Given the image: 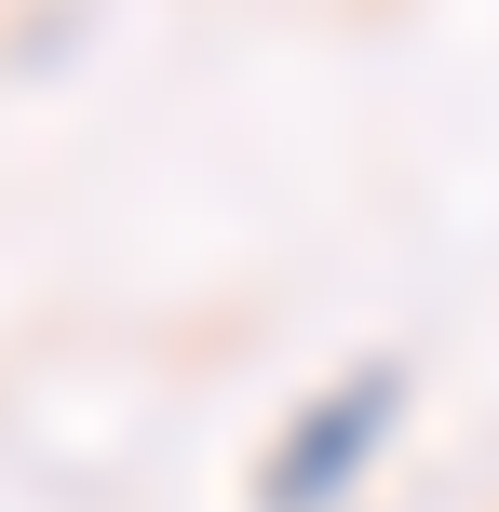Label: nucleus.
<instances>
[{
  "label": "nucleus",
  "mask_w": 499,
  "mask_h": 512,
  "mask_svg": "<svg viewBox=\"0 0 499 512\" xmlns=\"http://www.w3.org/2000/svg\"><path fill=\"white\" fill-rule=\"evenodd\" d=\"M405 432V364L378 351V364H351L338 391H311V405L270 432V459H257V512H338L351 486L378 472V445Z\"/></svg>",
  "instance_id": "obj_1"
}]
</instances>
